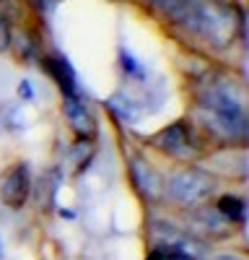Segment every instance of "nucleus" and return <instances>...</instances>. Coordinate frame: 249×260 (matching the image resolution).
I'll return each mask as SVG.
<instances>
[{
    "mask_svg": "<svg viewBox=\"0 0 249 260\" xmlns=\"http://www.w3.org/2000/svg\"><path fill=\"white\" fill-rule=\"evenodd\" d=\"M184 18L190 21L197 34L213 42L216 47H226L236 39V11L226 3H218V0H205V3L190 6Z\"/></svg>",
    "mask_w": 249,
    "mask_h": 260,
    "instance_id": "obj_1",
    "label": "nucleus"
},
{
    "mask_svg": "<svg viewBox=\"0 0 249 260\" xmlns=\"http://www.w3.org/2000/svg\"><path fill=\"white\" fill-rule=\"evenodd\" d=\"M163 192L169 195L172 203L184 206V208H195L216 192V177L200 167H184L166 180Z\"/></svg>",
    "mask_w": 249,
    "mask_h": 260,
    "instance_id": "obj_2",
    "label": "nucleus"
},
{
    "mask_svg": "<svg viewBox=\"0 0 249 260\" xmlns=\"http://www.w3.org/2000/svg\"><path fill=\"white\" fill-rule=\"evenodd\" d=\"M31 192V169L26 161H16L0 180V203L18 211L24 208Z\"/></svg>",
    "mask_w": 249,
    "mask_h": 260,
    "instance_id": "obj_3",
    "label": "nucleus"
},
{
    "mask_svg": "<svg viewBox=\"0 0 249 260\" xmlns=\"http://www.w3.org/2000/svg\"><path fill=\"white\" fill-rule=\"evenodd\" d=\"M153 146L161 148L163 154L177 156V159H192L195 156V148H192V133L187 122L177 120L172 125H166L161 133L153 136Z\"/></svg>",
    "mask_w": 249,
    "mask_h": 260,
    "instance_id": "obj_4",
    "label": "nucleus"
},
{
    "mask_svg": "<svg viewBox=\"0 0 249 260\" xmlns=\"http://www.w3.org/2000/svg\"><path fill=\"white\" fill-rule=\"evenodd\" d=\"M128 172H130L133 187L140 192V198H145L148 203L161 201V195H163V180L158 177V172L148 161H145L143 156H130Z\"/></svg>",
    "mask_w": 249,
    "mask_h": 260,
    "instance_id": "obj_5",
    "label": "nucleus"
},
{
    "mask_svg": "<svg viewBox=\"0 0 249 260\" xmlns=\"http://www.w3.org/2000/svg\"><path fill=\"white\" fill-rule=\"evenodd\" d=\"M62 112H65V122L73 133L80 138V141H91L94 133H96V122L91 117V112L83 107V102L78 96H65L62 102Z\"/></svg>",
    "mask_w": 249,
    "mask_h": 260,
    "instance_id": "obj_6",
    "label": "nucleus"
},
{
    "mask_svg": "<svg viewBox=\"0 0 249 260\" xmlns=\"http://www.w3.org/2000/svg\"><path fill=\"white\" fill-rule=\"evenodd\" d=\"M45 71L52 76V81L60 86L62 96H78V78L73 65L68 62V57L62 52H52L45 57Z\"/></svg>",
    "mask_w": 249,
    "mask_h": 260,
    "instance_id": "obj_7",
    "label": "nucleus"
},
{
    "mask_svg": "<svg viewBox=\"0 0 249 260\" xmlns=\"http://www.w3.org/2000/svg\"><path fill=\"white\" fill-rule=\"evenodd\" d=\"M104 107L114 115V120H119L124 125H135L140 120V104L135 99H130L128 94H112L104 102Z\"/></svg>",
    "mask_w": 249,
    "mask_h": 260,
    "instance_id": "obj_8",
    "label": "nucleus"
},
{
    "mask_svg": "<svg viewBox=\"0 0 249 260\" xmlns=\"http://www.w3.org/2000/svg\"><path fill=\"white\" fill-rule=\"evenodd\" d=\"M216 211L223 216L228 224H244L246 221V203L239 195H223L216 203Z\"/></svg>",
    "mask_w": 249,
    "mask_h": 260,
    "instance_id": "obj_9",
    "label": "nucleus"
},
{
    "mask_svg": "<svg viewBox=\"0 0 249 260\" xmlns=\"http://www.w3.org/2000/svg\"><path fill=\"white\" fill-rule=\"evenodd\" d=\"M119 68H122V73H124V76L133 78V81H145V78H148L145 68L138 62V57H135L128 47H119Z\"/></svg>",
    "mask_w": 249,
    "mask_h": 260,
    "instance_id": "obj_10",
    "label": "nucleus"
},
{
    "mask_svg": "<svg viewBox=\"0 0 249 260\" xmlns=\"http://www.w3.org/2000/svg\"><path fill=\"white\" fill-rule=\"evenodd\" d=\"M34 83L29 81V78H24V81H18V99L21 102H34Z\"/></svg>",
    "mask_w": 249,
    "mask_h": 260,
    "instance_id": "obj_11",
    "label": "nucleus"
},
{
    "mask_svg": "<svg viewBox=\"0 0 249 260\" xmlns=\"http://www.w3.org/2000/svg\"><path fill=\"white\" fill-rule=\"evenodd\" d=\"M8 45V26H6V16L0 13V50H6Z\"/></svg>",
    "mask_w": 249,
    "mask_h": 260,
    "instance_id": "obj_12",
    "label": "nucleus"
},
{
    "mask_svg": "<svg viewBox=\"0 0 249 260\" xmlns=\"http://www.w3.org/2000/svg\"><path fill=\"white\" fill-rule=\"evenodd\" d=\"M8 112H11L13 117H21V115H24V112H21V110H18V107H11V110H8ZM8 125H11V127H24L26 122H24V120H18V122H16V120H8Z\"/></svg>",
    "mask_w": 249,
    "mask_h": 260,
    "instance_id": "obj_13",
    "label": "nucleus"
},
{
    "mask_svg": "<svg viewBox=\"0 0 249 260\" xmlns=\"http://www.w3.org/2000/svg\"><path fill=\"white\" fill-rule=\"evenodd\" d=\"M213 260H244L239 255H231V252H223V255H213Z\"/></svg>",
    "mask_w": 249,
    "mask_h": 260,
    "instance_id": "obj_14",
    "label": "nucleus"
},
{
    "mask_svg": "<svg viewBox=\"0 0 249 260\" xmlns=\"http://www.w3.org/2000/svg\"><path fill=\"white\" fill-rule=\"evenodd\" d=\"M169 260H197V257H192V255H182V252H172Z\"/></svg>",
    "mask_w": 249,
    "mask_h": 260,
    "instance_id": "obj_15",
    "label": "nucleus"
},
{
    "mask_svg": "<svg viewBox=\"0 0 249 260\" xmlns=\"http://www.w3.org/2000/svg\"><path fill=\"white\" fill-rule=\"evenodd\" d=\"M0 252H3V247H0Z\"/></svg>",
    "mask_w": 249,
    "mask_h": 260,
    "instance_id": "obj_16",
    "label": "nucleus"
}]
</instances>
